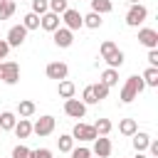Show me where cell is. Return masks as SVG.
Listing matches in <instances>:
<instances>
[{
  "label": "cell",
  "instance_id": "cell-8",
  "mask_svg": "<svg viewBox=\"0 0 158 158\" xmlns=\"http://www.w3.org/2000/svg\"><path fill=\"white\" fill-rule=\"evenodd\" d=\"M62 22H64V27L67 30H79V27H84V22H81V15L77 12V10H72V7H67L64 12H62Z\"/></svg>",
  "mask_w": 158,
  "mask_h": 158
},
{
  "label": "cell",
  "instance_id": "cell-37",
  "mask_svg": "<svg viewBox=\"0 0 158 158\" xmlns=\"http://www.w3.org/2000/svg\"><path fill=\"white\" fill-rule=\"evenodd\" d=\"M148 151H151V156H156V158H158V143H156V141H151V143H148Z\"/></svg>",
  "mask_w": 158,
  "mask_h": 158
},
{
  "label": "cell",
  "instance_id": "cell-28",
  "mask_svg": "<svg viewBox=\"0 0 158 158\" xmlns=\"http://www.w3.org/2000/svg\"><path fill=\"white\" fill-rule=\"evenodd\" d=\"M81 101L84 104H99V99H96V94H94V86L89 84V86H84V91H81Z\"/></svg>",
  "mask_w": 158,
  "mask_h": 158
},
{
  "label": "cell",
  "instance_id": "cell-29",
  "mask_svg": "<svg viewBox=\"0 0 158 158\" xmlns=\"http://www.w3.org/2000/svg\"><path fill=\"white\" fill-rule=\"evenodd\" d=\"M49 2V12H57V15H62L69 5H67V0H47Z\"/></svg>",
  "mask_w": 158,
  "mask_h": 158
},
{
  "label": "cell",
  "instance_id": "cell-39",
  "mask_svg": "<svg viewBox=\"0 0 158 158\" xmlns=\"http://www.w3.org/2000/svg\"><path fill=\"white\" fill-rule=\"evenodd\" d=\"M128 2H131V5H136V2H141V0H128Z\"/></svg>",
  "mask_w": 158,
  "mask_h": 158
},
{
  "label": "cell",
  "instance_id": "cell-10",
  "mask_svg": "<svg viewBox=\"0 0 158 158\" xmlns=\"http://www.w3.org/2000/svg\"><path fill=\"white\" fill-rule=\"evenodd\" d=\"M52 35H54V44H57V47H62V49L72 47V42H74V35H72V30H67V27H57Z\"/></svg>",
  "mask_w": 158,
  "mask_h": 158
},
{
  "label": "cell",
  "instance_id": "cell-40",
  "mask_svg": "<svg viewBox=\"0 0 158 158\" xmlns=\"http://www.w3.org/2000/svg\"><path fill=\"white\" fill-rule=\"evenodd\" d=\"M0 77H2V62H0Z\"/></svg>",
  "mask_w": 158,
  "mask_h": 158
},
{
  "label": "cell",
  "instance_id": "cell-35",
  "mask_svg": "<svg viewBox=\"0 0 158 158\" xmlns=\"http://www.w3.org/2000/svg\"><path fill=\"white\" fill-rule=\"evenodd\" d=\"M32 158H52V151L49 148H37V151H32Z\"/></svg>",
  "mask_w": 158,
  "mask_h": 158
},
{
  "label": "cell",
  "instance_id": "cell-5",
  "mask_svg": "<svg viewBox=\"0 0 158 158\" xmlns=\"http://www.w3.org/2000/svg\"><path fill=\"white\" fill-rule=\"evenodd\" d=\"M44 74H47L49 79H57V81H62V79H67V74H69V67H67L64 62H49V64L44 67Z\"/></svg>",
  "mask_w": 158,
  "mask_h": 158
},
{
  "label": "cell",
  "instance_id": "cell-9",
  "mask_svg": "<svg viewBox=\"0 0 158 158\" xmlns=\"http://www.w3.org/2000/svg\"><path fill=\"white\" fill-rule=\"evenodd\" d=\"M25 37H27V30H25L22 25H15V27L7 30V40H5V42H7L10 47H20V44L25 42Z\"/></svg>",
  "mask_w": 158,
  "mask_h": 158
},
{
  "label": "cell",
  "instance_id": "cell-24",
  "mask_svg": "<svg viewBox=\"0 0 158 158\" xmlns=\"http://www.w3.org/2000/svg\"><path fill=\"white\" fill-rule=\"evenodd\" d=\"M81 22L86 25V27H91V30H96V27H101V15L99 12H89V15H81Z\"/></svg>",
  "mask_w": 158,
  "mask_h": 158
},
{
  "label": "cell",
  "instance_id": "cell-17",
  "mask_svg": "<svg viewBox=\"0 0 158 158\" xmlns=\"http://www.w3.org/2000/svg\"><path fill=\"white\" fill-rule=\"evenodd\" d=\"M35 101H30V99H22L20 104H17V114H20V118H30L32 114H35Z\"/></svg>",
  "mask_w": 158,
  "mask_h": 158
},
{
  "label": "cell",
  "instance_id": "cell-36",
  "mask_svg": "<svg viewBox=\"0 0 158 158\" xmlns=\"http://www.w3.org/2000/svg\"><path fill=\"white\" fill-rule=\"evenodd\" d=\"M7 52H10V44H7L5 40H0V59H5V57H7Z\"/></svg>",
  "mask_w": 158,
  "mask_h": 158
},
{
  "label": "cell",
  "instance_id": "cell-6",
  "mask_svg": "<svg viewBox=\"0 0 158 158\" xmlns=\"http://www.w3.org/2000/svg\"><path fill=\"white\" fill-rule=\"evenodd\" d=\"M52 131H54V116H40L32 123V133L37 136H49Z\"/></svg>",
  "mask_w": 158,
  "mask_h": 158
},
{
  "label": "cell",
  "instance_id": "cell-31",
  "mask_svg": "<svg viewBox=\"0 0 158 158\" xmlns=\"http://www.w3.org/2000/svg\"><path fill=\"white\" fill-rule=\"evenodd\" d=\"M91 86H94V94H96V99H99V101L109 96V86H106V84H101V81H96V84H91Z\"/></svg>",
  "mask_w": 158,
  "mask_h": 158
},
{
  "label": "cell",
  "instance_id": "cell-13",
  "mask_svg": "<svg viewBox=\"0 0 158 158\" xmlns=\"http://www.w3.org/2000/svg\"><path fill=\"white\" fill-rule=\"evenodd\" d=\"M94 153H96V158H109V153H111V141H109L106 136H96V138H94Z\"/></svg>",
  "mask_w": 158,
  "mask_h": 158
},
{
  "label": "cell",
  "instance_id": "cell-21",
  "mask_svg": "<svg viewBox=\"0 0 158 158\" xmlns=\"http://www.w3.org/2000/svg\"><path fill=\"white\" fill-rule=\"evenodd\" d=\"M89 2H91V12H99V15H106L114 10L111 0H89Z\"/></svg>",
  "mask_w": 158,
  "mask_h": 158
},
{
  "label": "cell",
  "instance_id": "cell-11",
  "mask_svg": "<svg viewBox=\"0 0 158 158\" xmlns=\"http://www.w3.org/2000/svg\"><path fill=\"white\" fill-rule=\"evenodd\" d=\"M138 42L148 49H156L158 47V32L151 27H143V30H138Z\"/></svg>",
  "mask_w": 158,
  "mask_h": 158
},
{
  "label": "cell",
  "instance_id": "cell-38",
  "mask_svg": "<svg viewBox=\"0 0 158 158\" xmlns=\"http://www.w3.org/2000/svg\"><path fill=\"white\" fill-rule=\"evenodd\" d=\"M133 158H148V156H143V151H136V156Z\"/></svg>",
  "mask_w": 158,
  "mask_h": 158
},
{
  "label": "cell",
  "instance_id": "cell-22",
  "mask_svg": "<svg viewBox=\"0 0 158 158\" xmlns=\"http://www.w3.org/2000/svg\"><path fill=\"white\" fill-rule=\"evenodd\" d=\"M91 126H94L96 136H109V131H111V126H114V123H111L109 118H96V121H94Z\"/></svg>",
  "mask_w": 158,
  "mask_h": 158
},
{
  "label": "cell",
  "instance_id": "cell-34",
  "mask_svg": "<svg viewBox=\"0 0 158 158\" xmlns=\"http://www.w3.org/2000/svg\"><path fill=\"white\" fill-rule=\"evenodd\" d=\"M148 67H158V49H148Z\"/></svg>",
  "mask_w": 158,
  "mask_h": 158
},
{
  "label": "cell",
  "instance_id": "cell-19",
  "mask_svg": "<svg viewBox=\"0 0 158 158\" xmlns=\"http://www.w3.org/2000/svg\"><path fill=\"white\" fill-rule=\"evenodd\" d=\"M141 79H143L146 86H158V67H148V69L141 74Z\"/></svg>",
  "mask_w": 158,
  "mask_h": 158
},
{
  "label": "cell",
  "instance_id": "cell-20",
  "mask_svg": "<svg viewBox=\"0 0 158 158\" xmlns=\"http://www.w3.org/2000/svg\"><path fill=\"white\" fill-rule=\"evenodd\" d=\"M57 91H59V96H62V99H72V96H74V91H77V86H74V81H69V79H62Z\"/></svg>",
  "mask_w": 158,
  "mask_h": 158
},
{
  "label": "cell",
  "instance_id": "cell-25",
  "mask_svg": "<svg viewBox=\"0 0 158 158\" xmlns=\"http://www.w3.org/2000/svg\"><path fill=\"white\" fill-rule=\"evenodd\" d=\"M15 15V0H0V20H7Z\"/></svg>",
  "mask_w": 158,
  "mask_h": 158
},
{
  "label": "cell",
  "instance_id": "cell-27",
  "mask_svg": "<svg viewBox=\"0 0 158 158\" xmlns=\"http://www.w3.org/2000/svg\"><path fill=\"white\" fill-rule=\"evenodd\" d=\"M57 146H59L62 153H69V151L74 148V138H72V136H59V138H57Z\"/></svg>",
  "mask_w": 158,
  "mask_h": 158
},
{
  "label": "cell",
  "instance_id": "cell-18",
  "mask_svg": "<svg viewBox=\"0 0 158 158\" xmlns=\"http://www.w3.org/2000/svg\"><path fill=\"white\" fill-rule=\"evenodd\" d=\"M118 131H121L123 136H133V133L138 131L136 118H121V121H118Z\"/></svg>",
  "mask_w": 158,
  "mask_h": 158
},
{
  "label": "cell",
  "instance_id": "cell-2",
  "mask_svg": "<svg viewBox=\"0 0 158 158\" xmlns=\"http://www.w3.org/2000/svg\"><path fill=\"white\" fill-rule=\"evenodd\" d=\"M146 17H148V10H146L141 2H136V5H131V10L126 12V25H128V27H138V25L146 22Z\"/></svg>",
  "mask_w": 158,
  "mask_h": 158
},
{
  "label": "cell",
  "instance_id": "cell-12",
  "mask_svg": "<svg viewBox=\"0 0 158 158\" xmlns=\"http://www.w3.org/2000/svg\"><path fill=\"white\" fill-rule=\"evenodd\" d=\"M59 22H62V20H59L57 12H49V10H47L44 15H40V27L47 30V32H54V30L59 27Z\"/></svg>",
  "mask_w": 158,
  "mask_h": 158
},
{
  "label": "cell",
  "instance_id": "cell-30",
  "mask_svg": "<svg viewBox=\"0 0 158 158\" xmlns=\"http://www.w3.org/2000/svg\"><path fill=\"white\" fill-rule=\"evenodd\" d=\"M10 158H32V151H30L27 146H15Z\"/></svg>",
  "mask_w": 158,
  "mask_h": 158
},
{
  "label": "cell",
  "instance_id": "cell-15",
  "mask_svg": "<svg viewBox=\"0 0 158 158\" xmlns=\"http://www.w3.org/2000/svg\"><path fill=\"white\" fill-rule=\"evenodd\" d=\"M131 143H133V148H136V151H146V148H148V143H151V136H148V133H143V131H136V133L131 136Z\"/></svg>",
  "mask_w": 158,
  "mask_h": 158
},
{
  "label": "cell",
  "instance_id": "cell-4",
  "mask_svg": "<svg viewBox=\"0 0 158 158\" xmlns=\"http://www.w3.org/2000/svg\"><path fill=\"white\" fill-rule=\"evenodd\" d=\"M17 79H20V64L17 62H2V77H0V81L17 84Z\"/></svg>",
  "mask_w": 158,
  "mask_h": 158
},
{
  "label": "cell",
  "instance_id": "cell-7",
  "mask_svg": "<svg viewBox=\"0 0 158 158\" xmlns=\"http://www.w3.org/2000/svg\"><path fill=\"white\" fill-rule=\"evenodd\" d=\"M72 138H74V141H94V138H96V131H94V126L79 121V123L72 128Z\"/></svg>",
  "mask_w": 158,
  "mask_h": 158
},
{
  "label": "cell",
  "instance_id": "cell-3",
  "mask_svg": "<svg viewBox=\"0 0 158 158\" xmlns=\"http://www.w3.org/2000/svg\"><path fill=\"white\" fill-rule=\"evenodd\" d=\"M64 114L67 116H72V118H81L84 114H86V104L81 101V99H64Z\"/></svg>",
  "mask_w": 158,
  "mask_h": 158
},
{
  "label": "cell",
  "instance_id": "cell-26",
  "mask_svg": "<svg viewBox=\"0 0 158 158\" xmlns=\"http://www.w3.org/2000/svg\"><path fill=\"white\" fill-rule=\"evenodd\" d=\"M22 27H25V30H37V27H40V15H37V12H27V15L22 17Z\"/></svg>",
  "mask_w": 158,
  "mask_h": 158
},
{
  "label": "cell",
  "instance_id": "cell-23",
  "mask_svg": "<svg viewBox=\"0 0 158 158\" xmlns=\"http://www.w3.org/2000/svg\"><path fill=\"white\" fill-rule=\"evenodd\" d=\"M15 114L12 111H2L0 114V131H12V126H15Z\"/></svg>",
  "mask_w": 158,
  "mask_h": 158
},
{
  "label": "cell",
  "instance_id": "cell-32",
  "mask_svg": "<svg viewBox=\"0 0 158 158\" xmlns=\"http://www.w3.org/2000/svg\"><path fill=\"white\" fill-rule=\"evenodd\" d=\"M47 10H49V2H47V0H32V12L44 15Z\"/></svg>",
  "mask_w": 158,
  "mask_h": 158
},
{
  "label": "cell",
  "instance_id": "cell-1",
  "mask_svg": "<svg viewBox=\"0 0 158 158\" xmlns=\"http://www.w3.org/2000/svg\"><path fill=\"white\" fill-rule=\"evenodd\" d=\"M143 89H146V84H143V79H141V77H128V79H126V84L121 86V101H123V104H131V101H133Z\"/></svg>",
  "mask_w": 158,
  "mask_h": 158
},
{
  "label": "cell",
  "instance_id": "cell-14",
  "mask_svg": "<svg viewBox=\"0 0 158 158\" xmlns=\"http://www.w3.org/2000/svg\"><path fill=\"white\" fill-rule=\"evenodd\" d=\"M12 131H15L17 138H27V136L32 133V123H30V118H20V121H15Z\"/></svg>",
  "mask_w": 158,
  "mask_h": 158
},
{
  "label": "cell",
  "instance_id": "cell-33",
  "mask_svg": "<svg viewBox=\"0 0 158 158\" xmlns=\"http://www.w3.org/2000/svg\"><path fill=\"white\" fill-rule=\"evenodd\" d=\"M69 156H72V158H91V151H89L86 146H79V148H72Z\"/></svg>",
  "mask_w": 158,
  "mask_h": 158
},
{
  "label": "cell",
  "instance_id": "cell-16",
  "mask_svg": "<svg viewBox=\"0 0 158 158\" xmlns=\"http://www.w3.org/2000/svg\"><path fill=\"white\" fill-rule=\"evenodd\" d=\"M99 81H101V84H106V86L111 89L114 84H118V69H111V67H109V69H104Z\"/></svg>",
  "mask_w": 158,
  "mask_h": 158
}]
</instances>
